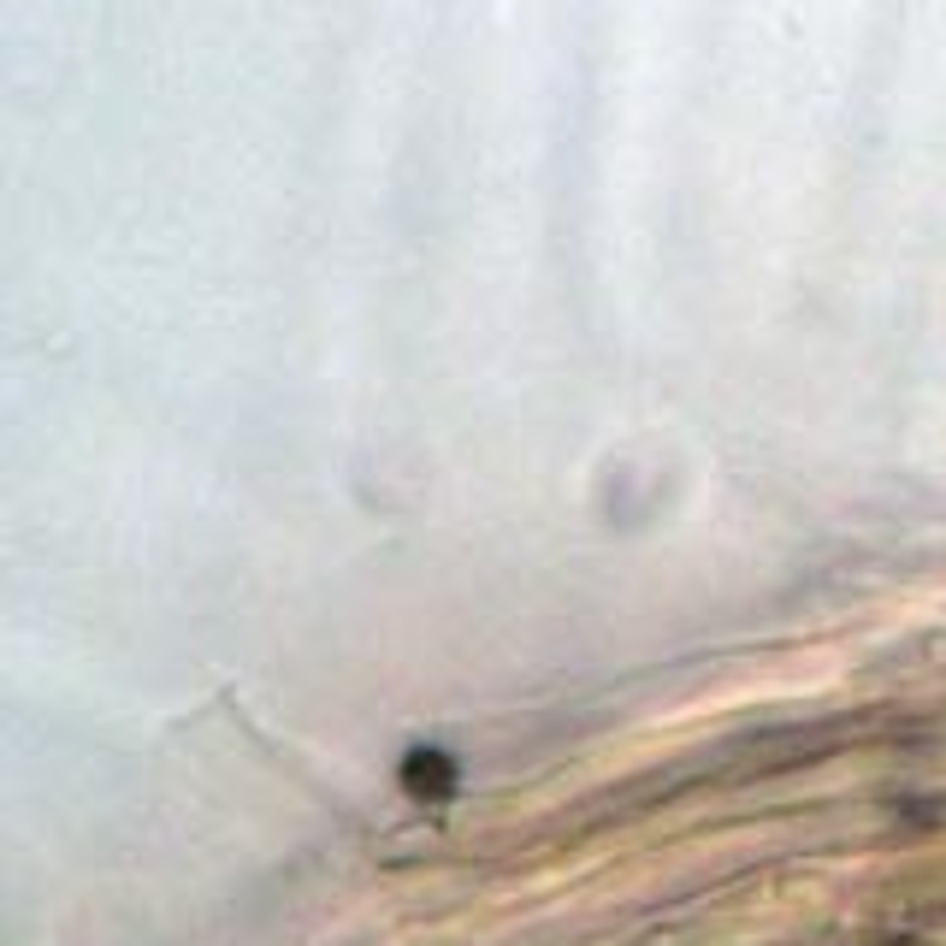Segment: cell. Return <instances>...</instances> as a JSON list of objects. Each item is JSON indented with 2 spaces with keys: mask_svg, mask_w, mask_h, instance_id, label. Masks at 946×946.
Wrapping results in <instances>:
<instances>
[{
  "mask_svg": "<svg viewBox=\"0 0 946 946\" xmlns=\"http://www.w3.org/2000/svg\"><path fill=\"white\" fill-rule=\"evenodd\" d=\"M402 781H409V793H426V799H444L450 786H455L444 751H414L409 769H402Z\"/></svg>",
  "mask_w": 946,
  "mask_h": 946,
  "instance_id": "cell-1",
  "label": "cell"
}]
</instances>
